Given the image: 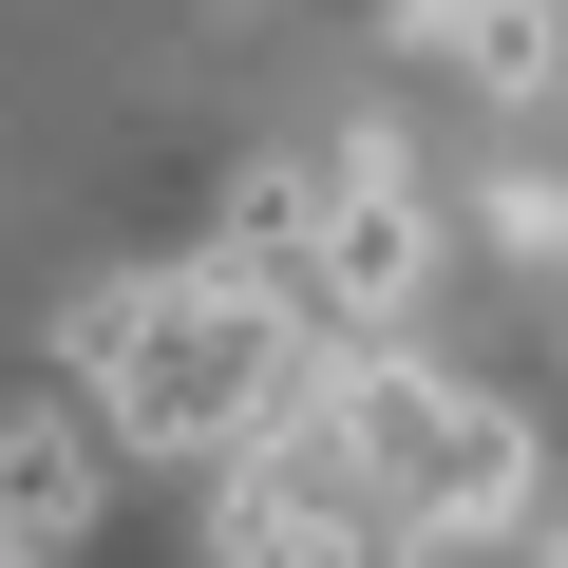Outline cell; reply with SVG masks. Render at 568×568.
Returning <instances> with one entry per match:
<instances>
[{"label": "cell", "mask_w": 568, "mask_h": 568, "mask_svg": "<svg viewBox=\"0 0 568 568\" xmlns=\"http://www.w3.org/2000/svg\"><path fill=\"white\" fill-rule=\"evenodd\" d=\"M474 227H493L511 265H568V190H549V171H493V209H474Z\"/></svg>", "instance_id": "obj_6"}, {"label": "cell", "mask_w": 568, "mask_h": 568, "mask_svg": "<svg viewBox=\"0 0 568 568\" xmlns=\"http://www.w3.org/2000/svg\"><path fill=\"white\" fill-rule=\"evenodd\" d=\"M549 568H568V530H549Z\"/></svg>", "instance_id": "obj_8"}, {"label": "cell", "mask_w": 568, "mask_h": 568, "mask_svg": "<svg viewBox=\"0 0 568 568\" xmlns=\"http://www.w3.org/2000/svg\"><path fill=\"white\" fill-rule=\"evenodd\" d=\"M323 379H342L398 530H511V511H530V398H493V379H455V361H398V342H342Z\"/></svg>", "instance_id": "obj_2"}, {"label": "cell", "mask_w": 568, "mask_h": 568, "mask_svg": "<svg viewBox=\"0 0 568 568\" xmlns=\"http://www.w3.org/2000/svg\"><path fill=\"white\" fill-rule=\"evenodd\" d=\"M398 39L493 77V95H549V39H568V0H398Z\"/></svg>", "instance_id": "obj_5"}, {"label": "cell", "mask_w": 568, "mask_h": 568, "mask_svg": "<svg viewBox=\"0 0 568 568\" xmlns=\"http://www.w3.org/2000/svg\"><path fill=\"white\" fill-rule=\"evenodd\" d=\"M114 455H133V436H114V398L77 379V398H39L20 436H0V511H39V530H95V493H114Z\"/></svg>", "instance_id": "obj_4"}, {"label": "cell", "mask_w": 568, "mask_h": 568, "mask_svg": "<svg viewBox=\"0 0 568 568\" xmlns=\"http://www.w3.org/2000/svg\"><path fill=\"white\" fill-rule=\"evenodd\" d=\"M77 379L114 398L133 455L227 474L323 361H304V304H246V284H209V265H152V284H95V304H77Z\"/></svg>", "instance_id": "obj_1"}, {"label": "cell", "mask_w": 568, "mask_h": 568, "mask_svg": "<svg viewBox=\"0 0 568 568\" xmlns=\"http://www.w3.org/2000/svg\"><path fill=\"white\" fill-rule=\"evenodd\" d=\"M436 284V227H417V171H398V133H361V152H323V246H304V323L323 342H398V304Z\"/></svg>", "instance_id": "obj_3"}, {"label": "cell", "mask_w": 568, "mask_h": 568, "mask_svg": "<svg viewBox=\"0 0 568 568\" xmlns=\"http://www.w3.org/2000/svg\"><path fill=\"white\" fill-rule=\"evenodd\" d=\"M0 568H77V530H39V511H0Z\"/></svg>", "instance_id": "obj_7"}]
</instances>
